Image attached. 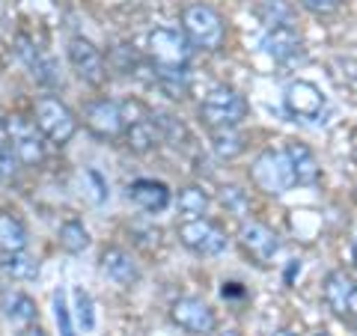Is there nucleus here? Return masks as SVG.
I'll list each match as a JSON object with an SVG mask.
<instances>
[{
    "instance_id": "7",
    "label": "nucleus",
    "mask_w": 357,
    "mask_h": 336,
    "mask_svg": "<svg viewBox=\"0 0 357 336\" xmlns=\"http://www.w3.org/2000/svg\"><path fill=\"white\" fill-rule=\"evenodd\" d=\"M6 134H9V143H13V152L15 158L24 164V167H36L45 155V146H42V137L45 134L39 131L36 122H30L27 116H9L6 122Z\"/></svg>"
},
{
    "instance_id": "13",
    "label": "nucleus",
    "mask_w": 357,
    "mask_h": 336,
    "mask_svg": "<svg viewBox=\"0 0 357 336\" xmlns=\"http://www.w3.org/2000/svg\"><path fill=\"white\" fill-rule=\"evenodd\" d=\"M128 199L149 215H158L170 206V188L164 182H155V178H137L128 185Z\"/></svg>"
},
{
    "instance_id": "5",
    "label": "nucleus",
    "mask_w": 357,
    "mask_h": 336,
    "mask_svg": "<svg viewBox=\"0 0 357 336\" xmlns=\"http://www.w3.org/2000/svg\"><path fill=\"white\" fill-rule=\"evenodd\" d=\"M253 182L259 185L265 194H286L289 188L295 185V170H292V161H289L286 152H274L268 149L262 152L253 164Z\"/></svg>"
},
{
    "instance_id": "27",
    "label": "nucleus",
    "mask_w": 357,
    "mask_h": 336,
    "mask_svg": "<svg viewBox=\"0 0 357 336\" xmlns=\"http://www.w3.org/2000/svg\"><path fill=\"white\" fill-rule=\"evenodd\" d=\"M3 307H6V316L13 319V321L27 324V321L36 319V304H33L27 295H21V292L6 295V298H3Z\"/></svg>"
},
{
    "instance_id": "39",
    "label": "nucleus",
    "mask_w": 357,
    "mask_h": 336,
    "mask_svg": "<svg viewBox=\"0 0 357 336\" xmlns=\"http://www.w3.org/2000/svg\"><path fill=\"white\" fill-rule=\"evenodd\" d=\"M3 128H6V125H3V116H0V131H3Z\"/></svg>"
},
{
    "instance_id": "29",
    "label": "nucleus",
    "mask_w": 357,
    "mask_h": 336,
    "mask_svg": "<svg viewBox=\"0 0 357 336\" xmlns=\"http://www.w3.org/2000/svg\"><path fill=\"white\" fill-rule=\"evenodd\" d=\"M54 312H57V328H60V336H75L72 316H69V307H66V295H63V292L54 295Z\"/></svg>"
},
{
    "instance_id": "6",
    "label": "nucleus",
    "mask_w": 357,
    "mask_h": 336,
    "mask_svg": "<svg viewBox=\"0 0 357 336\" xmlns=\"http://www.w3.org/2000/svg\"><path fill=\"white\" fill-rule=\"evenodd\" d=\"M178 241L197 256H220L227 250V232L206 217H194L178 227Z\"/></svg>"
},
{
    "instance_id": "40",
    "label": "nucleus",
    "mask_w": 357,
    "mask_h": 336,
    "mask_svg": "<svg viewBox=\"0 0 357 336\" xmlns=\"http://www.w3.org/2000/svg\"><path fill=\"white\" fill-rule=\"evenodd\" d=\"M227 336H238V333H227Z\"/></svg>"
},
{
    "instance_id": "30",
    "label": "nucleus",
    "mask_w": 357,
    "mask_h": 336,
    "mask_svg": "<svg viewBox=\"0 0 357 336\" xmlns=\"http://www.w3.org/2000/svg\"><path fill=\"white\" fill-rule=\"evenodd\" d=\"M220 199H223V206L232 208L236 215H244V211H248V203H244V197H241L238 188H223L220 190Z\"/></svg>"
},
{
    "instance_id": "15",
    "label": "nucleus",
    "mask_w": 357,
    "mask_h": 336,
    "mask_svg": "<svg viewBox=\"0 0 357 336\" xmlns=\"http://www.w3.org/2000/svg\"><path fill=\"white\" fill-rule=\"evenodd\" d=\"M18 54H21V60L27 63V69H30V75L36 77L39 84H45V86H54L60 81V72H57V63H54L48 54H45L42 48H36L27 36H21L18 39Z\"/></svg>"
},
{
    "instance_id": "18",
    "label": "nucleus",
    "mask_w": 357,
    "mask_h": 336,
    "mask_svg": "<svg viewBox=\"0 0 357 336\" xmlns=\"http://www.w3.org/2000/svg\"><path fill=\"white\" fill-rule=\"evenodd\" d=\"M354 286L357 283L345 271L328 274V280H325V300H328V307L337 312V316H349V300H351Z\"/></svg>"
},
{
    "instance_id": "14",
    "label": "nucleus",
    "mask_w": 357,
    "mask_h": 336,
    "mask_svg": "<svg viewBox=\"0 0 357 336\" xmlns=\"http://www.w3.org/2000/svg\"><path fill=\"white\" fill-rule=\"evenodd\" d=\"M262 48L265 54H271L277 63H295L301 57V36L295 33V27H268L262 36Z\"/></svg>"
},
{
    "instance_id": "4",
    "label": "nucleus",
    "mask_w": 357,
    "mask_h": 336,
    "mask_svg": "<svg viewBox=\"0 0 357 336\" xmlns=\"http://www.w3.org/2000/svg\"><path fill=\"white\" fill-rule=\"evenodd\" d=\"M36 125L51 143H69L77 131V119L69 107H66L57 96H42L36 102Z\"/></svg>"
},
{
    "instance_id": "36",
    "label": "nucleus",
    "mask_w": 357,
    "mask_h": 336,
    "mask_svg": "<svg viewBox=\"0 0 357 336\" xmlns=\"http://www.w3.org/2000/svg\"><path fill=\"white\" fill-rule=\"evenodd\" d=\"M21 336H45V330H39V328H30V330H24Z\"/></svg>"
},
{
    "instance_id": "17",
    "label": "nucleus",
    "mask_w": 357,
    "mask_h": 336,
    "mask_svg": "<svg viewBox=\"0 0 357 336\" xmlns=\"http://www.w3.org/2000/svg\"><path fill=\"white\" fill-rule=\"evenodd\" d=\"M286 155H289V161H292V170H295V182L298 185H316L319 182V161H316V155L310 152V146H304V143H286Z\"/></svg>"
},
{
    "instance_id": "20",
    "label": "nucleus",
    "mask_w": 357,
    "mask_h": 336,
    "mask_svg": "<svg viewBox=\"0 0 357 336\" xmlns=\"http://www.w3.org/2000/svg\"><path fill=\"white\" fill-rule=\"evenodd\" d=\"M27 247L24 223L13 215H0V253H18Z\"/></svg>"
},
{
    "instance_id": "35",
    "label": "nucleus",
    "mask_w": 357,
    "mask_h": 336,
    "mask_svg": "<svg viewBox=\"0 0 357 336\" xmlns=\"http://www.w3.org/2000/svg\"><path fill=\"white\" fill-rule=\"evenodd\" d=\"M349 316H351V319H357V286H354L351 300H349Z\"/></svg>"
},
{
    "instance_id": "28",
    "label": "nucleus",
    "mask_w": 357,
    "mask_h": 336,
    "mask_svg": "<svg viewBox=\"0 0 357 336\" xmlns=\"http://www.w3.org/2000/svg\"><path fill=\"white\" fill-rule=\"evenodd\" d=\"M75 304H77V319H81V328H84V330H93V324H96L93 298H89L84 289H77V292H75Z\"/></svg>"
},
{
    "instance_id": "26",
    "label": "nucleus",
    "mask_w": 357,
    "mask_h": 336,
    "mask_svg": "<svg viewBox=\"0 0 357 336\" xmlns=\"http://www.w3.org/2000/svg\"><path fill=\"white\" fill-rule=\"evenodd\" d=\"M206 208H208V197H206L203 188H182L178 190V211H182L188 220L206 215Z\"/></svg>"
},
{
    "instance_id": "1",
    "label": "nucleus",
    "mask_w": 357,
    "mask_h": 336,
    "mask_svg": "<svg viewBox=\"0 0 357 336\" xmlns=\"http://www.w3.org/2000/svg\"><path fill=\"white\" fill-rule=\"evenodd\" d=\"M182 30L197 48H206V51H218L223 39H227L223 18L208 3H188L182 9Z\"/></svg>"
},
{
    "instance_id": "24",
    "label": "nucleus",
    "mask_w": 357,
    "mask_h": 336,
    "mask_svg": "<svg viewBox=\"0 0 357 336\" xmlns=\"http://www.w3.org/2000/svg\"><path fill=\"white\" fill-rule=\"evenodd\" d=\"M256 15H259L262 24H268V27H283V24L292 27L295 9L289 6L286 0H259V6H256Z\"/></svg>"
},
{
    "instance_id": "16",
    "label": "nucleus",
    "mask_w": 357,
    "mask_h": 336,
    "mask_svg": "<svg viewBox=\"0 0 357 336\" xmlns=\"http://www.w3.org/2000/svg\"><path fill=\"white\" fill-rule=\"evenodd\" d=\"M102 271L119 286H131L140 280V268L122 247H107L102 253Z\"/></svg>"
},
{
    "instance_id": "23",
    "label": "nucleus",
    "mask_w": 357,
    "mask_h": 336,
    "mask_svg": "<svg viewBox=\"0 0 357 336\" xmlns=\"http://www.w3.org/2000/svg\"><path fill=\"white\" fill-rule=\"evenodd\" d=\"M0 268L13 277V280H36L39 277V262L27 256L24 250L18 253H3V259H0Z\"/></svg>"
},
{
    "instance_id": "25",
    "label": "nucleus",
    "mask_w": 357,
    "mask_h": 336,
    "mask_svg": "<svg viewBox=\"0 0 357 336\" xmlns=\"http://www.w3.org/2000/svg\"><path fill=\"white\" fill-rule=\"evenodd\" d=\"M60 247L66 253H84L89 247V232L84 229V223L66 220L60 227Z\"/></svg>"
},
{
    "instance_id": "41",
    "label": "nucleus",
    "mask_w": 357,
    "mask_h": 336,
    "mask_svg": "<svg viewBox=\"0 0 357 336\" xmlns=\"http://www.w3.org/2000/svg\"><path fill=\"white\" fill-rule=\"evenodd\" d=\"M319 336H328V333H319Z\"/></svg>"
},
{
    "instance_id": "9",
    "label": "nucleus",
    "mask_w": 357,
    "mask_h": 336,
    "mask_svg": "<svg viewBox=\"0 0 357 336\" xmlns=\"http://www.w3.org/2000/svg\"><path fill=\"white\" fill-rule=\"evenodd\" d=\"M283 105L289 110V116L295 119H319L321 110H325V96H321L319 86H312L307 81H295L286 86V96H283Z\"/></svg>"
},
{
    "instance_id": "31",
    "label": "nucleus",
    "mask_w": 357,
    "mask_h": 336,
    "mask_svg": "<svg viewBox=\"0 0 357 336\" xmlns=\"http://www.w3.org/2000/svg\"><path fill=\"white\" fill-rule=\"evenodd\" d=\"M301 6H307L310 13H316V15H331L342 6V0H301Z\"/></svg>"
},
{
    "instance_id": "2",
    "label": "nucleus",
    "mask_w": 357,
    "mask_h": 336,
    "mask_svg": "<svg viewBox=\"0 0 357 336\" xmlns=\"http://www.w3.org/2000/svg\"><path fill=\"white\" fill-rule=\"evenodd\" d=\"M199 116L206 119L208 128H236L238 122L248 116V102H244V96H238L232 86H215L203 98Z\"/></svg>"
},
{
    "instance_id": "3",
    "label": "nucleus",
    "mask_w": 357,
    "mask_h": 336,
    "mask_svg": "<svg viewBox=\"0 0 357 336\" xmlns=\"http://www.w3.org/2000/svg\"><path fill=\"white\" fill-rule=\"evenodd\" d=\"M149 54H152L155 66H164V69H185V66L191 63L194 42L185 36V30L155 27L149 33Z\"/></svg>"
},
{
    "instance_id": "33",
    "label": "nucleus",
    "mask_w": 357,
    "mask_h": 336,
    "mask_svg": "<svg viewBox=\"0 0 357 336\" xmlns=\"http://www.w3.org/2000/svg\"><path fill=\"white\" fill-rule=\"evenodd\" d=\"M86 178L96 185V203H102V199H105V182H102V176H98L96 170H89Z\"/></svg>"
},
{
    "instance_id": "21",
    "label": "nucleus",
    "mask_w": 357,
    "mask_h": 336,
    "mask_svg": "<svg viewBox=\"0 0 357 336\" xmlns=\"http://www.w3.org/2000/svg\"><path fill=\"white\" fill-rule=\"evenodd\" d=\"M244 134H238L236 128H215L211 131V149H215L218 158L223 161H232V158H238V155L244 152Z\"/></svg>"
},
{
    "instance_id": "34",
    "label": "nucleus",
    "mask_w": 357,
    "mask_h": 336,
    "mask_svg": "<svg viewBox=\"0 0 357 336\" xmlns=\"http://www.w3.org/2000/svg\"><path fill=\"white\" fill-rule=\"evenodd\" d=\"M220 295H223V298H244V289H241L238 283H223Z\"/></svg>"
},
{
    "instance_id": "38",
    "label": "nucleus",
    "mask_w": 357,
    "mask_h": 336,
    "mask_svg": "<svg viewBox=\"0 0 357 336\" xmlns=\"http://www.w3.org/2000/svg\"><path fill=\"white\" fill-rule=\"evenodd\" d=\"M354 265H357V238H354Z\"/></svg>"
},
{
    "instance_id": "32",
    "label": "nucleus",
    "mask_w": 357,
    "mask_h": 336,
    "mask_svg": "<svg viewBox=\"0 0 357 336\" xmlns=\"http://www.w3.org/2000/svg\"><path fill=\"white\" fill-rule=\"evenodd\" d=\"M13 170H15V152H13V146L0 143V178H9Z\"/></svg>"
},
{
    "instance_id": "37",
    "label": "nucleus",
    "mask_w": 357,
    "mask_h": 336,
    "mask_svg": "<svg viewBox=\"0 0 357 336\" xmlns=\"http://www.w3.org/2000/svg\"><path fill=\"white\" fill-rule=\"evenodd\" d=\"M274 336H295V333H292V330H277Z\"/></svg>"
},
{
    "instance_id": "19",
    "label": "nucleus",
    "mask_w": 357,
    "mask_h": 336,
    "mask_svg": "<svg viewBox=\"0 0 357 336\" xmlns=\"http://www.w3.org/2000/svg\"><path fill=\"white\" fill-rule=\"evenodd\" d=\"M167 98H185L188 89H191V75L185 69H164V66H155V84Z\"/></svg>"
},
{
    "instance_id": "11",
    "label": "nucleus",
    "mask_w": 357,
    "mask_h": 336,
    "mask_svg": "<svg viewBox=\"0 0 357 336\" xmlns=\"http://www.w3.org/2000/svg\"><path fill=\"white\" fill-rule=\"evenodd\" d=\"M170 319L188 333H211L218 324L211 307L203 304L199 298H178L170 310Z\"/></svg>"
},
{
    "instance_id": "22",
    "label": "nucleus",
    "mask_w": 357,
    "mask_h": 336,
    "mask_svg": "<svg viewBox=\"0 0 357 336\" xmlns=\"http://www.w3.org/2000/svg\"><path fill=\"white\" fill-rule=\"evenodd\" d=\"M161 134H158V128H155V122H152V116H146V119H137V122H128V131H126V140H128V146L134 149V152H149L152 146H155V140H158Z\"/></svg>"
},
{
    "instance_id": "8",
    "label": "nucleus",
    "mask_w": 357,
    "mask_h": 336,
    "mask_svg": "<svg viewBox=\"0 0 357 336\" xmlns=\"http://www.w3.org/2000/svg\"><path fill=\"white\" fill-rule=\"evenodd\" d=\"M86 128L96 134L98 140H116L126 131V116H122V107L110 98H98V102H89L84 110Z\"/></svg>"
},
{
    "instance_id": "10",
    "label": "nucleus",
    "mask_w": 357,
    "mask_h": 336,
    "mask_svg": "<svg viewBox=\"0 0 357 336\" xmlns=\"http://www.w3.org/2000/svg\"><path fill=\"white\" fill-rule=\"evenodd\" d=\"M238 244L244 247V253L256 259L259 265H268L280 250V241H277V235L265 227V223H256V220H248L241 223L238 229Z\"/></svg>"
},
{
    "instance_id": "12",
    "label": "nucleus",
    "mask_w": 357,
    "mask_h": 336,
    "mask_svg": "<svg viewBox=\"0 0 357 336\" xmlns=\"http://www.w3.org/2000/svg\"><path fill=\"white\" fill-rule=\"evenodd\" d=\"M69 60H72V66H75V72H77V77L81 81H86V84H93V86H98V84H105V57L98 54V48L93 42H86V39H72L69 42Z\"/></svg>"
}]
</instances>
